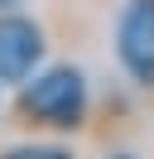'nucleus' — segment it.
Segmentation results:
<instances>
[{
	"mask_svg": "<svg viewBox=\"0 0 154 159\" xmlns=\"http://www.w3.org/2000/svg\"><path fill=\"white\" fill-rule=\"evenodd\" d=\"M19 106H24V116L38 120V125L72 130V125H82V116H87V82H82L77 68H48V72H38L24 87Z\"/></svg>",
	"mask_w": 154,
	"mask_h": 159,
	"instance_id": "nucleus-1",
	"label": "nucleus"
},
{
	"mask_svg": "<svg viewBox=\"0 0 154 159\" xmlns=\"http://www.w3.org/2000/svg\"><path fill=\"white\" fill-rule=\"evenodd\" d=\"M116 48L120 63L135 82L154 87V0H130L120 15V29H116Z\"/></svg>",
	"mask_w": 154,
	"mask_h": 159,
	"instance_id": "nucleus-2",
	"label": "nucleus"
},
{
	"mask_svg": "<svg viewBox=\"0 0 154 159\" xmlns=\"http://www.w3.org/2000/svg\"><path fill=\"white\" fill-rule=\"evenodd\" d=\"M38 53H43V34L38 24L19 20V15H0V82H19L34 72Z\"/></svg>",
	"mask_w": 154,
	"mask_h": 159,
	"instance_id": "nucleus-3",
	"label": "nucleus"
},
{
	"mask_svg": "<svg viewBox=\"0 0 154 159\" xmlns=\"http://www.w3.org/2000/svg\"><path fill=\"white\" fill-rule=\"evenodd\" d=\"M0 159H72V154L58 149V145H19V149H10V154H0Z\"/></svg>",
	"mask_w": 154,
	"mask_h": 159,
	"instance_id": "nucleus-4",
	"label": "nucleus"
},
{
	"mask_svg": "<svg viewBox=\"0 0 154 159\" xmlns=\"http://www.w3.org/2000/svg\"><path fill=\"white\" fill-rule=\"evenodd\" d=\"M15 5H24V0H0V10H15Z\"/></svg>",
	"mask_w": 154,
	"mask_h": 159,
	"instance_id": "nucleus-5",
	"label": "nucleus"
},
{
	"mask_svg": "<svg viewBox=\"0 0 154 159\" xmlns=\"http://www.w3.org/2000/svg\"><path fill=\"white\" fill-rule=\"evenodd\" d=\"M116 159H130V154H116Z\"/></svg>",
	"mask_w": 154,
	"mask_h": 159,
	"instance_id": "nucleus-6",
	"label": "nucleus"
}]
</instances>
